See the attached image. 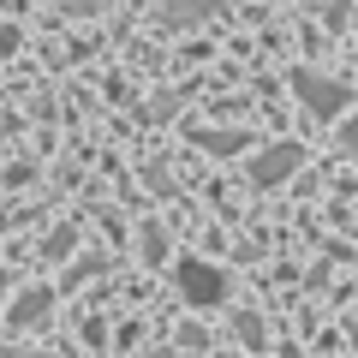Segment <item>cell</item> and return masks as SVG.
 Returning a JSON list of instances; mask_svg holds the SVG:
<instances>
[{
	"label": "cell",
	"mask_w": 358,
	"mask_h": 358,
	"mask_svg": "<svg viewBox=\"0 0 358 358\" xmlns=\"http://www.w3.org/2000/svg\"><path fill=\"white\" fill-rule=\"evenodd\" d=\"M54 317V293L48 287H24V293L13 299V305H6V329H36V322H48Z\"/></svg>",
	"instance_id": "cell-4"
},
{
	"label": "cell",
	"mask_w": 358,
	"mask_h": 358,
	"mask_svg": "<svg viewBox=\"0 0 358 358\" xmlns=\"http://www.w3.org/2000/svg\"><path fill=\"white\" fill-rule=\"evenodd\" d=\"M192 138L215 155H245V131H192Z\"/></svg>",
	"instance_id": "cell-5"
},
{
	"label": "cell",
	"mask_w": 358,
	"mask_h": 358,
	"mask_svg": "<svg viewBox=\"0 0 358 358\" xmlns=\"http://www.w3.org/2000/svg\"><path fill=\"white\" fill-rule=\"evenodd\" d=\"M60 6H72V13H90V6H96V0H60Z\"/></svg>",
	"instance_id": "cell-8"
},
{
	"label": "cell",
	"mask_w": 358,
	"mask_h": 358,
	"mask_svg": "<svg viewBox=\"0 0 358 358\" xmlns=\"http://www.w3.org/2000/svg\"><path fill=\"white\" fill-rule=\"evenodd\" d=\"M341 143H346V155H358V114L341 126Z\"/></svg>",
	"instance_id": "cell-6"
},
{
	"label": "cell",
	"mask_w": 358,
	"mask_h": 358,
	"mask_svg": "<svg viewBox=\"0 0 358 358\" xmlns=\"http://www.w3.org/2000/svg\"><path fill=\"white\" fill-rule=\"evenodd\" d=\"M173 281H179V293L192 299L197 310H215L221 299H227V275H221L215 263H203V257H185V263L173 268Z\"/></svg>",
	"instance_id": "cell-2"
},
{
	"label": "cell",
	"mask_w": 358,
	"mask_h": 358,
	"mask_svg": "<svg viewBox=\"0 0 358 358\" xmlns=\"http://www.w3.org/2000/svg\"><path fill=\"white\" fill-rule=\"evenodd\" d=\"M293 96L317 120H341V108H352V90L341 78H322V72H293Z\"/></svg>",
	"instance_id": "cell-1"
},
{
	"label": "cell",
	"mask_w": 358,
	"mask_h": 358,
	"mask_svg": "<svg viewBox=\"0 0 358 358\" xmlns=\"http://www.w3.org/2000/svg\"><path fill=\"white\" fill-rule=\"evenodd\" d=\"M0 358H30V352H24V346H0Z\"/></svg>",
	"instance_id": "cell-9"
},
{
	"label": "cell",
	"mask_w": 358,
	"mask_h": 358,
	"mask_svg": "<svg viewBox=\"0 0 358 358\" xmlns=\"http://www.w3.org/2000/svg\"><path fill=\"white\" fill-rule=\"evenodd\" d=\"M6 293H13V275H6V268H0V305H6Z\"/></svg>",
	"instance_id": "cell-7"
},
{
	"label": "cell",
	"mask_w": 358,
	"mask_h": 358,
	"mask_svg": "<svg viewBox=\"0 0 358 358\" xmlns=\"http://www.w3.org/2000/svg\"><path fill=\"white\" fill-rule=\"evenodd\" d=\"M299 167H305V143H268L263 155H251L245 162V173H251V185H281V179H293Z\"/></svg>",
	"instance_id": "cell-3"
}]
</instances>
